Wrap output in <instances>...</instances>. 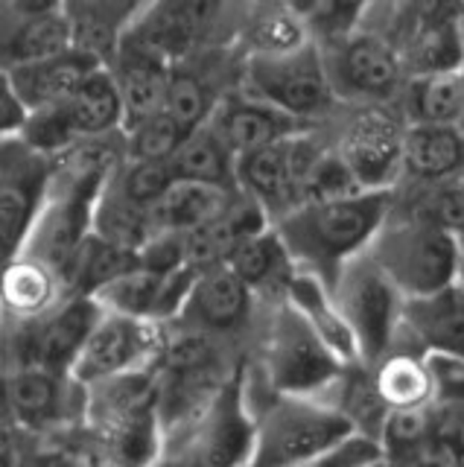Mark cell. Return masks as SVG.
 <instances>
[{
	"label": "cell",
	"instance_id": "obj_1",
	"mask_svg": "<svg viewBox=\"0 0 464 467\" xmlns=\"http://www.w3.org/2000/svg\"><path fill=\"white\" fill-rule=\"evenodd\" d=\"M388 202L391 190H368L347 199L298 204L272 231L284 243L293 266L333 286L347 263L368 252L388 219Z\"/></svg>",
	"mask_w": 464,
	"mask_h": 467
},
{
	"label": "cell",
	"instance_id": "obj_2",
	"mask_svg": "<svg viewBox=\"0 0 464 467\" xmlns=\"http://www.w3.org/2000/svg\"><path fill=\"white\" fill-rule=\"evenodd\" d=\"M254 418L249 467H301L359 432L336 403H325L322 398L274 394Z\"/></svg>",
	"mask_w": 464,
	"mask_h": 467
},
{
	"label": "cell",
	"instance_id": "obj_3",
	"mask_svg": "<svg viewBox=\"0 0 464 467\" xmlns=\"http://www.w3.org/2000/svg\"><path fill=\"white\" fill-rule=\"evenodd\" d=\"M371 260L380 266L406 301L429 298L459 284L456 240L427 213L388 223L368 245Z\"/></svg>",
	"mask_w": 464,
	"mask_h": 467
},
{
	"label": "cell",
	"instance_id": "obj_4",
	"mask_svg": "<svg viewBox=\"0 0 464 467\" xmlns=\"http://www.w3.org/2000/svg\"><path fill=\"white\" fill-rule=\"evenodd\" d=\"M347 327L354 333L359 362L376 365L391 354V342L403 327L406 298L371 254L354 257L330 286Z\"/></svg>",
	"mask_w": 464,
	"mask_h": 467
},
{
	"label": "cell",
	"instance_id": "obj_5",
	"mask_svg": "<svg viewBox=\"0 0 464 467\" xmlns=\"http://www.w3.org/2000/svg\"><path fill=\"white\" fill-rule=\"evenodd\" d=\"M347 365L325 345L293 304L274 313L266 348V374L278 394L293 398H322L333 383H339Z\"/></svg>",
	"mask_w": 464,
	"mask_h": 467
},
{
	"label": "cell",
	"instance_id": "obj_6",
	"mask_svg": "<svg viewBox=\"0 0 464 467\" xmlns=\"http://www.w3.org/2000/svg\"><path fill=\"white\" fill-rule=\"evenodd\" d=\"M245 94L284 111L298 123H313L330 111L333 94L325 58L318 47H304L274 58H245L242 70Z\"/></svg>",
	"mask_w": 464,
	"mask_h": 467
},
{
	"label": "cell",
	"instance_id": "obj_7",
	"mask_svg": "<svg viewBox=\"0 0 464 467\" xmlns=\"http://www.w3.org/2000/svg\"><path fill=\"white\" fill-rule=\"evenodd\" d=\"M333 94L359 106H386L400 91L406 67L391 41L374 33H354L322 50Z\"/></svg>",
	"mask_w": 464,
	"mask_h": 467
},
{
	"label": "cell",
	"instance_id": "obj_8",
	"mask_svg": "<svg viewBox=\"0 0 464 467\" xmlns=\"http://www.w3.org/2000/svg\"><path fill=\"white\" fill-rule=\"evenodd\" d=\"M161 348H164V336L152 321L103 310V316H99L88 336V342L82 348V354L77 357L74 368H70V377L79 386L94 389L99 383H106V379L161 365Z\"/></svg>",
	"mask_w": 464,
	"mask_h": 467
},
{
	"label": "cell",
	"instance_id": "obj_9",
	"mask_svg": "<svg viewBox=\"0 0 464 467\" xmlns=\"http://www.w3.org/2000/svg\"><path fill=\"white\" fill-rule=\"evenodd\" d=\"M56 172V158L36 152L21 138L4 140V164H0V237L4 260L12 263L30 240L33 225L47 199Z\"/></svg>",
	"mask_w": 464,
	"mask_h": 467
},
{
	"label": "cell",
	"instance_id": "obj_10",
	"mask_svg": "<svg viewBox=\"0 0 464 467\" xmlns=\"http://www.w3.org/2000/svg\"><path fill=\"white\" fill-rule=\"evenodd\" d=\"M406 126L388 106H359L336 140V155L362 190H391L403 172Z\"/></svg>",
	"mask_w": 464,
	"mask_h": 467
},
{
	"label": "cell",
	"instance_id": "obj_11",
	"mask_svg": "<svg viewBox=\"0 0 464 467\" xmlns=\"http://www.w3.org/2000/svg\"><path fill=\"white\" fill-rule=\"evenodd\" d=\"M415 77L464 70V12L459 6H409L388 38Z\"/></svg>",
	"mask_w": 464,
	"mask_h": 467
},
{
	"label": "cell",
	"instance_id": "obj_12",
	"mask_svg": "<svg viewBox=\"0 0 464 467\" xmlns=\"http://www.w3.org/2000/svg\"><path fill=\"white\" fill-rule=\"evenodd\" d=\"M88 415V389L70 374L15 368L6 374V418L24 432H47Z\"/></svg>",
	"mask_w": 464,
	"mask_h": 467
},
{
	"label": "cell",
	"instance_id": "obj_13",
	"mask_svg": "<svg viewBox=\"0 0 464 467\" xmlns=\"http://www.w3.org/2000/svg\"><path fill=\"white\" fill-rule=\"evenodd\" d=\"M103 316L99 304L85 296H67L47 316L30 321L18 339V368H47L70 374L94 325Z\"/></svg>",
	"mask_w": 464,
	"mask_h": 467
},
{
	"label": "cell",
	"instance_id": "obj_14",
	"mask_svg": "<svg viewBox=\"0 0 464 467\" xmlns=\"http://www.w3.org/2000/svg\"><path fill=\"white\" fill-rule=\"evenodd\" d=\"M220 4L205 0H167L152 4L138 12V18L129 29V38L140 47L158 53L172 65L176 58L196 50L201 41H208L220 21Z\"/></svg>",
	"mask_w": 464,
	"mask_h": 467
},
{
	"label": "cell",
	"instance_id": "obj_15",
	"mask_svg": "<svg viewBox=\"0 0 464 467\" xmlns=\"http://www.w3.org/2000/svg\"><path fill=\"white\" fill-rule=\"evenodd\" d=\"M257 418L245 406L240 377L220 391L196 432L187 438L205 467H249Z\"/></svg>",
	"mask_w": 464,
	"mask_h": 467
},
{
	"label": "cell",
	"instance_id": "obj_16",
	"mask_svg": "<svg viewBox=\"0 0 464 467\" xmlns=\"http://www.w3.org/2000/svg\"><path fill=\"white\" fill-rule=\"evenodd\" d=\"M74 50V29L65 4L4 6V67L33 65Z\"/></svg>",
	"mask_w": 464,
	"mask_h": 467
},
{
	"label": "cell",
	"instance_id": "obj_17",
	"mask_svg": "<svg viewBox=\"0 0 464 467\" xmlns=\"http://www.w3.org/2000/svg\"><path fill=\"white\" fill-rule=\"evenodd\" d=\"M108 70L114 82H118L120 102H123V131L135 129L143 120L164 111L170 73H172V65L167 58L140 47L138 41L126 36V41L120 44V53Z\"/></svg>",
	"mask_w": 464,
	"mask_h": 467
},
{
	"label": "cell",
	"instance_id": "obj_18",
	"mask_svg": "<svg viewBox=\"0 0 464 467\" xmlns=\"http://www.w3.org/2000/svg\"><path fill=\"white\" fill-rule=\"evenodd\" d=\"M252 306V289L242 277L222 263V266L201 269L184 301L181 321L187 327L205 333H225L240 327Z\"/></svg>",
	"mask_w": 464,
	"mask_h": 467
},
{
	"label": "cell",
	"instance_id": "obj_19",
	"mask_svg": "<svg viewBox=\"0 0 464 467\" xmlns=\"http://www.w3.org/2000/svg\"><path fill=\"white\" fill-rule=\"evenodd\" d=\"M208 123L220 131L222 140L234 150V155L263 150V146L295 138L301 131H310L307 123L293 120V117H286L284 111L249 97L245 91L237 97H225L213 109V117Z\"/></svg>",
	"mask_w": 464,
	"mask_h": 467
},
{
	"label": "cell",
	"instance_id": "obj_20",
	"mask_svg": "<svg viewBox=\"0 0 464 467\" xmlns=\"http://www.w3.org/2000/svg\"><path fill=\"white\" fill-rule=\"evenodd\" d=\"M237 190L245 199L257 202L266 213H274V223L298 208L293 138L237 155Z\"/></svg>",
	"mask_w": 464,
	"mask_h": 467
},
{
	"label": "cell",
	"instance_id": "obj_21",
	"mask_svg": "<svg viewBox=\"0 0 464 467\" xmlns=\"http://www.w3.org/2000/svg\"><path fill=\"white\" fill-rule=\"evenodd\" d=\"M99 65L79 50H67L62 56L45 58V62L4 67V79L12 85L30 111H45L65 106L77 88L91 77Z\"/></svg>",
	"mask_w": 464,
	"mask_h": 467
},
{
	"label": "cell",
	"instance_id": "obj_22",
	"mask_svg": "<svg viewBox=\"0 0 464 467\" xmlns=\"http://www.w3.org/2000/svg\"><path fill=\"white\" fill-rule=\"evenodd\" d=\"M65 9L70 29H74V50L94 58L99 67H111L143 6L111 4V0H79V4H65Z\"/></svg>",
	"mask_w": 464,
	"mask_h": 467
},
{
	"label": "cell",
	"instance_id": "obj_23",
	"mask_svg": "<svg viewBox=\"0 0 464 467\" xmlns=\"http://www.w3.org/2000/svg\"><path fill=\"white\" fill-rule=\"evenodd\" d=\"M403 327H409L429 354L464 362V286L456 284L438 296L406 301Z\"/></svg>",
	"mask_w": 464,
	"mask_h": 467
},
{
	"label": "cell",
	"instance_id": "obj_24",
	"mask_svg": "<svg viewBox=\"0 0 464 467\" xmlns=\"http://www.w3.org/2000/svg\"><path fill=\"white\" fill-rule=\"evenodd\" d=\"M403 172L418 182H444L464 172V135L459 126L409 123L403 138Z\"/></svg>",
	"mask_w": 464,
	"mask_h": 467
},
{
	"label": "cell",
	"instance_id": "obj_25",
	"mask_svg": "<svg viewBox=\"0 0 464 467\" xmlns=\"http://www.w3.org/2000/svg\"><path fill=\"white\" fill-rule=\"evenodd\" d=\"M310 29L295 4H260L240 21V41L249 58H274L310 47Z\"/></svg>",
	"mask_w": 464,
	"mask_h": 467
},
{
	"label": "cell",
	"instance_id": "obj_26",
	"mask_svg": "<svg viewBox=\"0 0 464 467\" xmlns=\"http://www.w3.org/2000/svg\"><path fill=\"white\" fill-rule=\"evenodd\" d=\"M286 301L304 316V321L322 336L325 345L336 354L345 365L359 362V350L354 342V333L342 318L336 298L327 284H322L313 275H293V281L286 284Z\"/></svg>",
	"mask_w": 464,
	"mask_h": 467
},
{
	"label": "cell",
	"instance_id": "obj_27",
	"mask_svg": "<svg viewBox=\"0 0 464 467\" xmlns=\"http://www.w3.org/2000/svg\"><path fill=\"white\" fill-rule=\"evenodd\" d=\"M62 109L79 143L111 138L114 131H123V102L108 67H97Z\"/></svg>",
	"mask_w": 464,
	"mask_h": 467
},
{
	"label": "cell",
	"instance_id": "obj_28",
	"mask_svg": "<svg viewBox=\"0 0 464 467\" xmlns=\"http://www.w3.org/2000/svg\"><path fill=\"white\" fill-rule=\"evenodd\" d=\"M237 190L196 184V182H176L170 187V193L158 202L152 211L155 231L170 234H193L199 228L211 225L213 219H220L231 204L237 202Z\"/></svg>",
	"mask_w": 464,
	"mask_h": 467
},
{
	"label": "cell",
	"instance_id": "obj_29",
	"mask_svg": "<svg viewBox=\"0 0 464 467\" xmlns=\"http://www.w3.org/2000/svg\"><path fill=\"white\" fill-rule=\"evenodd\" d=\"M65 281L59 272H53L45 263L33 257H15L6 263L4 272V306L18 321H36L47 316L53 306L65 301Z\"/></svg>",
	"mask_w": 464,
	"mask_h": 467
},
{
	"label": "cell",
	"instance_id": "obj_30",
	"mask_svg": "<svg viewBox=\"0 0 464 467\" xmlns=\"http://www.w3.org/2000/svg\"><path fill=\"white\" fill-rule=\"evenodd\" d=\"M176 182L237 190V155L211 123L191 131L170 161ZM240 193V190H237Z\"/></svg>",
	"mask_w": 464,
	"mask_h": 467
},
{
	"label": "cell",
	"instance_id": "obj_31",
	"mask_svg": "<svg viewBox=\"0 0 464 467\" xmlns=\"http://www.w3.org/2000/svg\"><path fill=\"white\" fill-rule=\"evenodd\" d=\"M371 386L388 412H397V409H427L435 400L429 357H418L412 350H391L383 362H376Z\"/></svg>",
	"mask_w": 464,
	"mask_h": 467
},
{
	"label": "cell",
	"instance_id": "obj_32",
	"mask_svg": "<svg viewBox=\"0 0 464 467\" xmlns=\"http://www.w3.org/2000/svg\"><path fill=\"white\" fill-rule=\"evenodd\" d=\"M432 427L435 409H397L388 412L376 441L383 447L388 467H420L432 464Z\"/></svg>",
	"mask_w": 464,
	"mask_h": 467
},
{
	"label": "cell",
	"instance_id": "obj_33",
	"mask_svg": "<svg viewBox=\"0 0 464 467\" xmlns=\"http://www.w3.org/2000/svg\"><path fill=\"white\" fill-rule=\"evenodd\" d=\"M91 234L111 245L129 248V252H140L158 231L152 223V211H143L135 202H129L108 179L103 193H99V199L94 204Z\"/></svg>",
	"mask_w": 464,
	"mask_h": 467
},
{
	"label": "cell",
	"instance_id": "obj_34",
	"mask_svg": "<svg viewBox=\"0 0 464 467\" xmlns=\"http://www.w3.org/2000/svg\"><path fill=\"white\" fill-rule=\"evenodd\" d=\"M412 123L459 126L464 117V70L415 77L409 85Z\"/></svg>",
	"mask_w": 464,
	"mask_h": 467
},
{
	"label": "cell",
	"instance_id": "obj_35",
	"mask_svg": "<svg viewBox=\"0 0 464 467\" xmlns=\"http://www.w3.org/2000/svg\"><path fill=\"white\" fill-rule=\"evenodd\" d=\"M228 266L242 277L249 289H263L278 281H286V284L293 281V277H289L293 260H289L284 243L278 240V234L272 228L257 234L249 243H242L234 252V257L228 260Z\"/></svg>",
	"mask_w": 464,
	"mask_h": 467
},
{
	"label": "cell",
	"instance_id": "obj_36",
	"mask_svg": "<svg viewBox=\"0 0 464 467\" xmlns=\"http://www.w3.org/2000/svg\"><path fill=\"white\" fill-rule=\"evenodd\" d=\"M211 106V91L205 79L193 73L191 67H172L170 73V88H167V102H164V114H170L187 135L196 129L205 126L213 117Z\"/></svg>",
	"mask_w": 464,
	"mask_h": 467
},
{
	"label": "cell",
	"instance_id": "obj_37",
	"mask_svg": "<svg viewBox=\"0 0 464 467\" xmlns=\"http://www.w3.org/2000/svg\"><path fill=\"white\" fill-rule=\"evenodd\" d=\"M187 131L172 120L170 114H155L140 126L123 131V152L126 161H152V164H170L179 152Z\"/></svg>",
	"mask_w": 464,
	"mask_h": 467
},
{
	"label": "cell",
	"instance_id": "obj_38",
	"mask_svg": "<svg viewBox=\"0 0 464 467\" xmlns=\"http://www.w3.org/2000/svg\"><path fill=\"white\" fill-rule=\"evenodd\" d=\"M111 184L120 193L135 202L143 211H155L170 187L176 184L170 164H152V161H123V164L111 172Z\"/></svg>",
	"mask_w": 464,
	"mask_h": 467
},
{
	"label": "cell",
	"instance_id": "obj_39",
	"mask_svg": "<svg viewBox=\"0 0 464 467\" xmlns=\"http://www.w3.org/2000/svg\"><path fill=\"white\" fill-rule=\"evenodd\" d=\"M295 9L304 24H307L310 36H325L327 44L354 36V26L359 24L362 12H366V6L359 4H304Z\"/></svg>",
	"mask_w": 464,
	"mask_h": 467
},
{
	"label": "cell",
	"instance_id": "obj_40",
	"mask_svg": "<svg viewBox=\"0 0 464 467\" xmlns=\"http://www.w3.org/2000/svg\"><path fill=\"white\" fill-rule=\"evenodd\" d=\"M432 464L435 467H464V406L435 409Z\"/></svg>",
	"mask_w": 464,
	"mask_h": 467
},
{
	"label": "cell",
	"instance_id": "obj_41",
	"mask_svg": "<svg viewBox=\"0 0 464 467\" xmlns=\"http://www.w3.org/2000/svg\"><path fill=\"white\" fill-rule=\"evenodd\" d=\"M383 459V447L376 441V435L368 432H354L351 438H345L342 444L330 447L322 456L310 459L301 467H366Z\"/></svg>",
	"mask_w": 464,
	"mask_h": 467
},
{
	"label": "cell",
	"instance_id": "obj_42",
	"mask_svg": "<svg viewBox=\"0 0 464 467\" xmlns=\"http://www.w3.org/2000/svg\"><path fill=\"white\" fill-rule=\"evenodd\" d=\"M420 213H427L441 228L453 234L456 252H459V284L464 286V190H459V187L444 190V193L435 196Z\"/></svg>",
	"mask_w": 464,
	"mask_h": 467
},
{
	"label": "cell",
	"instance_id": "obj_43",
	"mask_svg": "<svg viewBox=\"0 0 464 467\" xmlns=\"http://www.w3.org/2000/svg\"><path fill=\"white\" fill-rule=\"evenodd\" d=\"M33 111L26 109V102L12 91V85L4 79V94H0V129H4V140L21 138V131L30 123Z\"/></svg>",
	"mask_w": 464,
	"mask_h": 467
},
{
	"label": "cell",
	"instance_id": "obj_44",
	"mask_svg": "<svg viewBox=\"0 0 464 467\" xmlns=\"http://www.w3.org/2000/svg\"><path fill=\"white\" fill-rule=\"evenodd\" d=\"M26 432L18 430L15 423H6L4 432V467H36V456L24 444Z\"/></svg>",
	"mask_w": 464,
	"mask_h": 467
},
{
	"label": "cell",
	"instance_id": "obj_45",
	"mask_svg": "<svg viewBox=\"0 0 464 467\" xmlns=\"http://www.w3.org/2000/svg\"><path fill=\"white\" fill-rule=\"evenodd\" d=\"M36 467H94V459L74 447H47L36 456Z\"/></svg>",
	"mask_w": 464,
	"mask_h": 467
},
{
	"label": "cell",
	"instance_id": "obj_46",
	"mask_svg": "<svg viewBox=\"0 0 464 467\" xmlns=\"http://www.w3.org/2000/svg\"><path fill=\"white\" fill-rule=\"evenodd\" d=\"M155 467H205L199 459V452L193 450L191 441H184L181 447H167L161 462H158Z\"/></svg>",
	"mask_w": 464,
	"mask_h": 467
},
{
	"label": "cell",
	"instance_id": "obj_47",
	"mask_svg": "<svg viewBox=\"0 0 464 467\" xmlns=\"http://www.w3.org/2000/svg\"><path fill=\"white\" fill-rule=\"evenodd\" d=\"M366 467H388V464H386V462L380 459V462H374V464H366Z\"/></svg>",
	"mask_w": 464,
	"mask_h": 467
},
{
	"label": "cell",
	"instance_id": "obj_48",
	"mask_svg": "<svg viewBox=\"0 0 464 467\" xmlns=\"http://www.w3.org/2000/svg\"><path fill=\"white\" fill-rule=\"evenodd\" d=\"M456 187H459V190H464V172L459 175V184H456Z\"/></svg>",
	"mask_w": 464,
	"mask_h": 467
},
{
	"label": "cell",
	"instance_id": "obj_49",
	"mask_svg": "<svg viewBox=\"0 0 464 467\" xmlns=\"http://www.w3.org/2000/svg\"><path fill=\"white\" fill-rule=\"evenodd\" d=\"M459 129H461V135H464V117H461V123H459Z\"/></svg>",
	"mask_w": 464,
	"mask_h": 467
},
{
	"label": "cell",
	"instance_id": "obj_50",
	"mask_svg": "<svg viewBox=\"0 0 464 467\" xmlns=\"http://www.w3.org/2000/svg\"><path fill=\"white\" fill-rule=\"evenodd\" d=\"M420 467H435V464H420Z\"/></svg>",
	"mask_w": 464,
	"mask_h": 467
}]
</instances>
